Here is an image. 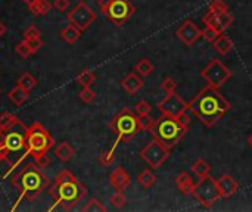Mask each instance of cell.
<instances>
[{
	"label": "cell",
	"mask_w": 252,
	"mask_h": 212,
	"mask_svg": "<svg viewBox=\"0 0 252 212\" xmlns=\"http://www.w3.org/2000/svg\"><path fill=\"white\" fill-rule=\"evenodd\" d=\"M27 130L28 127L18 117L8 127L0 128V162L6 161L11 165L5 177L30 156L27 149Z\"/></svg>",
	"instance_id": "cell-1"
},
{
	"label": "cell",
	"mask_w": 252,
	"mask_h": 212,
	"mask_svg": "<svg viewBox=\"0 0 252 212\" xmlns=\"http://www.w3.org/2000/svg\"><path fill=\"white\" fill-rule=\"evenodd\" d=\"M230 109L231 103L218 92V89H214L211 86L203 87L189 102L190 114L208 128L214 127Z\"/></svg>",
	"instance_id": "cell-2"
},
{
	"label": "cell",
	"mask_w": 252,
	"mask_h": 212,
	"mask_svg": "<svg viewBox=\"0 0 252 212\" xmlns=\"http://www.w3.org/2000/svg\"><path fill=\"white\" fill-rule=\"evenodd\" d=\"M49 194L55 199L56 206L71 211L87 194V188L70 169H64L55 177L53 184L49 187Z\"/></svg>",
	"instance_id": "cell-3"
},
{
	"label": "cell",
	"mask_w": 252,
	"mask_h": 212,
	"mask_svg": "<svg viewBox=\"0 0 252 212\" xmlns=\"http://www.w3.org/2000/svg\"><path fill=\"white\" fill-rule=\"evenodd\" d=\"M12 184L20 191V197L17 200V205H18L23 199H27V200L37 199L49 187V180L43 174V169L36 162H31V164H27L12 178ZM17 205L12 209H17Z\"/></svg>",
	"instance_id": "cell-4"
},
{
	"label": "cell",
	"mask_w": 252,
	"mask_h": 212,
	"mask_svg": "<svg viewBox=\"0 0 252 212\" xmlns=\"http://www.w3.org/2000/svg\"><path fill=\"white\" fill-rule=\"evenodd\" d=\"M189 122L190 118L186 114L181 118H173L162 114L158 119H152L146 130L152 134L153 139L171 149L186 136Z\"/></svg>",
	"instance_id": "cell-5"
},
{
	"label": "cell",
	"mask_w": 252,
	"mask_h": 212,
	"mask_svg": "<svg viewBox=\"0 0 252 212\" xmlns=\"http://www.w3.org/2000/svg\"><path fill=\"white\" fill-rule=\"evenodd\" d=\"M109 130L117 136V140L114 143V147H117L120 141L131 140L142 130H146V127H145L143 119L139 115L124 108L114 117V119L109 124Z\"/></svg>",
	"instance_id": "cell-6"
},
{
	"label": "cell",
	"mask_w": 252,
	"mask_h": 212,
	"mask_svg": "<svg viewBox=\"0 0 252 212\" xmlns=\"http://www.w3.org/2000/svg\"><path fill=\"white\" fill-rule=\"evenodd\" d=\"M53 144H55V140H53L52 134L49 133V130L43 124L34 122L28 127L27 149H28V155L34 161L48 155V152L53 147Z\"/></svg>",
	"instance_id": "cell-7"
},
{
	"label": "cell",
	"mask_w": 252,
	"mask_h": 212,
	"mask_svg": "<svg viewBox=\"0 0 252 212\" xmlns=\"http://www.w3.org/2000/svg\"><path fill=\"white\" fill-rule=\"evenodd\" d=\"M196 200L203 206V208H211L221 196H220V190H218V184L217 180L212 178L211 175H205L201 177L199 183L195 184L193 193H192Z\"/></svg>",
	"instance_id": "cell-8"
},
{
	"label": "cell",
	"mask_w": 252,
	"mask_h": 212,
	"mask_svg": "<svg viewBox=\"0 0 252 212\" xmlns=\"http://www.w3.org/2000/svg\"><path fill=\"white\" fill-rule=\"evenodd\" d=\"M102 14L111 23L120 27L136 14V8L131 5L130 0H109L108 6L102 11Z\"/></svg>",
	"instance_id": "cell-9"
},
{
	"label": "cell",
	"mask_w": 252,
	"mask_h": 212,
	"mask_svg": "<svg viewBox=\"0 0 252 212\" xmlns=\"http://www.w3.org/2000/svg\"><path fill=\"white\" fill-rule=\"evenodd\" d=\"M201 75L208 83V86H211L214 89H220L231 78V71L220 59H212L201 71Z\"/></svg>",
	"instance_id": "cell-10"
},
{
	"label": "cell",
	"mask_w": 252,
	"mask_h": 212,
	"mask_svg": "<svg viewBox=\"0 0 252 212\" xmlns=\"http://www.w3.org/2000/svg\"><path fill=\"white\" fill-rule=\"evenodd\" d=\"M171 155V149L167 147L165 144H162L161 141H158L156 139H153L152 141H149L142 150H140V158L152 168V169H158Z\"/></svg>",
	"instance_id": "cell-11"
},
{
	"label": "cell",
	"mask_w": 252,
	"mask_h": 212,
	"mask_svg": "<svg viewBox=\"0 0 252 212\" xmlns=\"http://www.w3.org/2000/svg\"><path fill=\"white\" fill-rule=\"evenodd\" d=\"M70 24L76 25L78 30L81 31H86L95 21H96V14L95 11L86 3V2H78L71 11L70 14L67 15Z\"/></svg>",
	"instance_id": "cell-12"
},
{
	"label": "cell",
	"mask_w": 252,
	"mask_h": 212,
	"mask_svg": "<svg viewBox=\"0 0 252 212\" xmlns=\"http://www.w3.org/2000/svg\"><path fill=\"white\" fill-rule=\"evenodd\" d=\"M158 109L164 115H168L173 118H181L189 111V103L184 102V99L180 94L173 92V93H168L165 99L158 103Z\"/></svg>",
	"instance_id": "cell-13"
},
{
	"label": "cell",
	"mask_w": 252,
	"mask_h": 212,
	"mask_svg": "<svg viewBox=\"0 0 252 212\" xmlns=\"http://www.w3.org/2000/svg\"><path fill=\"white\" fill-rule=\"evenodd\" d=\"M234 18L233 15L227 11H221V12H206L203 17H202V23L205 25H209L212 28H215L220 34L224 33L231 24H233Z\"/></svg>",
	"instance_id": "cell-14"
},
{
	"label": "cell",
	"mask_w": 252,
	"mask_h": 212,
	"mask_svg": "<svg viewBox=\"0 0 252 212\" xmlns=\"http://www.w3.org/2000/svg\"><path fill=\"white\" fill-rule=\"evenodd\" d=\"M177 37L181 43H184L186 46H193L201 37H202V31L198 28V25L190 21V20H186L181 23V25L178 27L177 30Z\"/></svg>",
	"instance_id": "cell-15"
},
{
	"label": "cell",
	"mask_w": 252,
	"mask_h": 212,
	"mask_svg": "<svg viewBox=\"0 0 252 212\" xmlns=\"http://www.w3.org/2000/svg\"><path fill=\"white\" fill-rule=\"evenodd\" d=\"M217 184H218L220 196H221L223 199L231 197V196L237 191V188H239L237 180H236L233 175H230V174H224V175H221L220 178H217Z\"/></svg>",
	"instance_id": "cell-16"
},
{
	"label": "cell",
	"mask_w": 252,
	"mask_h": 212,
	"mask_svg": "<svg viewBox=\"0 0 252 212\" xmlns=\"http://www.w3.org/2000/svg\"><path fill=\"white\" fill-rule=\"evenodd\" d=\"M109 183L115 190L124 191L131 184V177L123 166H117L109 175Z\"/></svg>",
	"instance_id": "cell-17"
},
{
	"label": "cell",
	"mask_w": 252,
	"mask_h": 212,
	"mask_svg": "<svg viewBox=\"0 0 252 212\" xmlns=\"http://www.w3.org/2000/svg\"><path fill=\"white\" fill-rule=\"evenodd\" d=\"M143 86H145V81H143L142 75H139L137 72H128L121 81V87L131 96L139 93Z\"/></svg>",
	"instance_id": "cell-18"
},
{
	"label": "cell",
	"mask_w": 252,
	"mask_h": 212,
	"mask_svg": "<svg viewBox=\"0 0 252 212\" xmlns=\"http://www.w3.org/2000/svg\"><path fill=\"white\" fill-rule=\"evenodd\" d=\"M233 47H234V45H233L231 39H230L228 36L223 34V33H221V34L217 37V40L214 42V50L218 52L221 56L228 55V53L233 50Z\"/></svg>",
	"instance_id": "cell-19"
},
{
	"label": "cell",
	"mask_w": 252,
	"mask_h": 212,
	"mask_svg": "<svg viewBox=\"0 0 252 212\" xmlns=\"http://www.w3.org/2000/svg\"><path fill=\"white\" fill-rule=\"evenodd\" d=\"M53 153H55V156H56L59 161H62V162H68V161H71V159L74 158V155H76V149H74L68 141H62V143H59V144L55 147Z\"/></svg>",
	"instance_id": "cell-20"
},
{
	"label": "cell",
	"mask_w": 252,
	"mask_h": 212,
	"mask_svg": "<svg viewBox=\"0 0 252 212\" xmlns=\"http://www.w3.org/2000/svg\"><path fill=\"white\" fill-rule=\"evenodd\" d=\"M176 183H177V187L180 190L181 194H192L193 193V188H195V183L192 180V177L187 174V172H180L176 178Z\"/></svg>",
	"instance_id": "cell-21"
},
{
	"label": "cell",
	"mask_w": 252,
	"mask_h": 212,
	"mask_svg": "<svg viewBox=\"0 0 252 212\" xmlns=\"http://www.w3.org/2000/svg\"><path fill=\"white\" fill-rule=\"evenodd\" d=\"M8 97H9V100L11 102H14L17 106H23L27 100H28V97H30V92H27V90H24L21 86H15L9 93H8Z\"/></svg>",
	"instance_id": "cell-22"
},
{
	"label": "cell",
	"mask_w": 252,
	"mask_h": 212,
	"mask_svg": "<svg viewBox=\"0 0 252 212\" xmlns=\"http://www.w3.org/2000/svg\"><path fill=\"white\" fill-rule=\"evenodd\" d=\"M52 8H53V3L49 2V0H36L34 3H31L28 6L30 12L36 17H43V15L49 14Z\"/></svg>",
	"instance_id": "cell-23"
},
{
	"label": "cell",
	"mask_w": 252,
	"mask_h": 212,
	"mask_svg": "<svg viewBox=\"0 0 252 212\" xmlns=\"http://www.w3.org/2000/svg\"><path fill=\"white\" fill-rule=\"evenodd\" d=\"M81 30H78L76 25H73V24H70V25H67L62 31H61V39L65 42V43H68V45H74L78 39H80V36H81Z\"/></svg>",
	"instance_id": "cell-24"
},
{
	"label": "cell",
	"mask_w": 252,
	"mask_h": 212,
	"mask_svg": "<svg viewBox=\"0 0 252 212\" xmlns=\"http://www.w3.org/2000/svg\"><path fill=\"white\" fill-rule=\"evenodd\" d=\"M137 181H139V184H140L143 188H151V187L156 183V175L153 174L152 169L148 168V169H145V171H142V172L139 174Z\"/></svg>",
	"instance_id": "cell-25"
},
{
	"label": "cell",
	"mask_w": 252,
	"mask_h": 212,
	"mask_svg": "<svg viewBox=\"0 0 252 212\" xmlns=\"http://www.w3.org/2000/svg\"><path fill=\"white\" fill-rule=\"evenodd\" d=\"M190 169L198 175V177H205V175H209V172H211V165L206 162V161H203V159H196L195 162H192V165H190Z\"/></svg>",
	"instance_id": "cell-26"
},
{
	"label": "cell",
	"mask_w": 252,
	"mask_h": 212,
	"mask_svg": "<svg viewBox=\"0 0 252 212\" xmlns=\"http://www.w3.org/2000/svg\"><path fill=\"white\" fill-rule=\"evenodd\" d=\"M153 64L148 59V58H142L137 64H136V67H134V70H136V72L139 74V75H142V77H149L152 72H153Z\"/></svg>",
	"instance_id": "cell-27"
},
{
	"label": "cell",
	"mask_w": 252,
	"mask_h": 212,
	"mask_svg": "<svg viewBox=\"0 0 252 212\" xmlns=\"http://www.w3.org/2000/svg\"><path fill=\"white\" fill-rule=\"evenodd\" d=\"M96 81V75L90 70H84L77 75V83L83 87H90Z\"/></svg>",
	"instance_id": "cell-28"
},
{
	"label": "cell",
	"mask_w": 252,
	"mask_h": 212,
	"mask_svg": "<svg viewBox=\"0 0 252 212\" xmlns=\"http://www.w3.org/2000/svg\"><path fill=\"white\" fill-rule=\"evenodd\" d=\"M18 86H21L24 90H27V92H31V90H34L36 89V86H37V80L30 74V72H25L24 75H21L20 77V80H18V83H17Z\"/></svg>",
	"instance_id": "cell-29"
},
{
	"label": "cell",
	"mask_w": 252,
	"mask_h": 212,
	"mask_svg": "<svg viewBox=\"0 0 252 212\" xmlns=\"http://www.w3.org/2000/svg\"><path fill=\"white\" fill-rule=\"evenodd\" d=\"M134 111H136V114H137L140 118H149V115H151V112H152V106H151L149 102L140 100V102L136 103Z\"/></svg>",
	"instance_id": "cell-30"
},
{
	"label": "cell",
	"mask_w": 252,
	"mask_h": 212,
	"mask_svg": "<svg viewBox=\"0 0 252 212\" xmlns=\"http://www.w3.org/2000/svg\"><path fill=\"white\" fill-rule=\"evenodd\" d=\"M106 208L105 205H102V202L99 199H92L87 202V205L83 208V212H105Z\"/></svg>",
	"instance_id": "cell-31"
},
{
	"label": "cell",
	"mask_w": 252,
	"mask_h": 212,
	"mask_svg": "<svg viewBox=\"0 0 252 212\" xmlns=\"http://www.w3.org/2000/svg\"><path fill=\"white\" fill-rule=\"evenodd\" d=\"M80 100H83L84 103H93L96 99V93L90 89V87H83V90L78 93Z\"/></svg>",
	"instance_id": "cell-32"
},
{
	"label": "cell",
	"mask_w": 252,
	"mask_h": 212,
	"mask_svg": "<svg viewBox=\"0 0 252 212\" xmlns=\"http://www.w3.org/2000/svg\"><path fill=\"white\" fill-rule=\"evenodd\" d=\"M220 36V33L215 30V28H212V27H209V25H206L205 27V30L202 31V37L206 40V42H209V43H214L215 40H217V37Z\"/></svg>",
	"instance_id": "cell-33"
},
{
	"label": "cell",
	"mask_w": 252,
	"mask_h": 212,
	"mask_svg": "<svg viewBox=\"0 0 252 212\" xmlns=\"http://www.w3.org/2000/svg\"><path fill=\"white\" fill-rule=\"evenodd\" d=\"M17 53H18L20 56H23V58H28L30 55H33V50H31V47H30V45H28L27 40H23V42L17 46Z\"/></svg>",
	"instance_id": "cell-34"
},
{
	"label": "cell",
	"mask_w": 252,
	"mask_h": 212,
	"mask_svg": "<svg viewBox=\"0 0 252 212\" xmlns=\"http://www.w3.org/2000/svg\"><path fill=\"white\" fill-rule=\"evenodd\" d=\"M161 89L168 94V93H173V92H176V89H177V83L173 80V78H170V77H165L162 81H161Z\"/></svg>",
	"instance_id": "cell-35"
},
{
	"label": "cell",
	"mask_w": 252,
	"mask_h": 212,
	"mask_svg": "<svg viewBox=\"0 0 252 212\" xmlns=\"http://www.w3.org/2000/svg\"><path fill=\"white\" fill-rule=\"evenodd\" d=\"M115 149H117V147H114V146H112L109 150H105V152L101 155V164H102V165L108 166V165H111V164L114 162V159H115V156H114Z\"/></svg>",
	"instance_id": "cell-36"
},
{
	"label": "cell",
	"mask_w": 252,
	"mask_h": 212,
	"mask_svg": "<svg viewBox=\"0 0 252 212\" xmlns=\"http://www.w3.org/2000/svg\"><path fill=\"white\" fill-rule=\"evenodd\" d=\"M111 203H112L117 209L123 208V206H124V203H126V196H124V193L117 190V191L111 196Z\"/></svg>",
	"instance_id": "cell-37"
},
{
	"label": "cell",
	"mask_w": 252,
	"mask_h": 212,
	"mask_svg": "<svg viewBox=\"0 0 252 212\" xmlns=\"http://www.w3.org/2000/svg\"><path fill=\"white\" fill-rule=\"evenodd\" d=\"M227 9H228V8H227V5H226L224 0H212L211 5H209V8H208L209 12H221V11H227Z\"/></svg>",
	"instance_id": "cell-38"
},
{
	"label": "cell",
	"mask_w": 252,
	"mask_h": 212,
	"mask_svg": "<svg viewBox=\"0 0 252 212\" xmlns=\"http://www.w3.org/2000/svg\"><path fill=\"white\" fill-rule=\"evenodd\" d=\"M37 37H42V34H40L39 28L34 27V25H30L24 31V40H33V39H37Z\"/></svg>",
	"instance_id": "cell-39"
},
{
	"label": "cell",
	"mask_w": 252,
	"mask_h": 212,
	"mask_svg": "<svg viewBox=\"0 0 252 212\" xmlns=\"http://www.w3.org/2000/svg\"><path fill=\"white\" fill-rule=\"evenodd\" d=\"M15 117L17 115H14V114H9V112H3L2 115H0V128H5V127H8L14 119H15Z\"/></svg>",
	"instance_id": "cell-40"
},
{
	"label": "cell",
	"mask_w": 252,
	"mask_h": 212,
	"mask_svg": "<svg viewBox=\"0 0 252 212\" xmlns=\"http://www.w3.org/2000/svg\"><path fill=\"white\" fill-rule=\"evenodd\" d=\"M53 8L59 12H67L70 8V0H55Z\"/></svg>",
	"instance_id": "cell-41"
},
{
	"label": "cell",
	"mask_w": 252,
	"mask_h": 212,
	"mask_svg": "<svg viewBox=\"0 0 252 212\" xmlns=\"http://www.w3.org/2000/svg\"><path fill=\"white\" fill-rule=\"evenodd\" d=\"M28 42V45H30V47H31V50H33V53H36L39 49H42V46H43V40L40 39V37H37V39H33V40H27Z\"/></svg>",
	"instance_id": "cell-42"
},
{
	"label": "cell",
	"mask_w": 252,
	"mask_h": 212,
	"mask_svg": "<svg viewBox=\"0 0 252 212\" xmlns=\"http://www.w3.org/2000/svg\"><path fill=\"white\" fill-rule=\"evenodd\" d=\"M42 169H45V168H48L49 165H50V158L48 156V155H45V156H42L40 159H37V161H34Z\"/></svg>",
	"instance_id": "cell-43"
},
{
	"label": "cell",
	"mask_w": 252,
	"mask_h": 212,
	"mask_svg": "<svg viewBox=\"0 0 252 212\" xmlns=\"http://www.w3.org/2000/svg\"><path fill=\"white\" fill-rule=\"evenodd\" d=\"M6 31H8V28H6V25L0 21V37H3L5 34H6Z\"/></svg>",
	"instance_id": "cell-44"
},
{
	"label": "cell",
	"mask_w": 252,
	"mask_h": 212,
	"mask_svg": "<svg viewBox=\"0 0 252 212\" xmlns=\"http://www.w3.org/2000/svg\"><path fill=\"white\" fill-rule=\"evenodd\" d=\"M23 2H24V3H25L27 6H30L31 3H34V2H36V0H23Z\"/></svg>",
	"instance_id": "cell-45"
},
{
	"label": "cell",
	"mask_w": 252,
	"mask_h": 212,
	"mask_svg": "<svg viewBox=\"0 0 252 212\" xmlns=\"http://www.w3.org/2000/svg\"><path fill=\"white\" fill-rule=\"evenodd\" d=\"M248 143H249V146L252 147V134L249 136V139H248Z\"/></svg>",
	"instance_id": "cell-46"
}]
</instances>
